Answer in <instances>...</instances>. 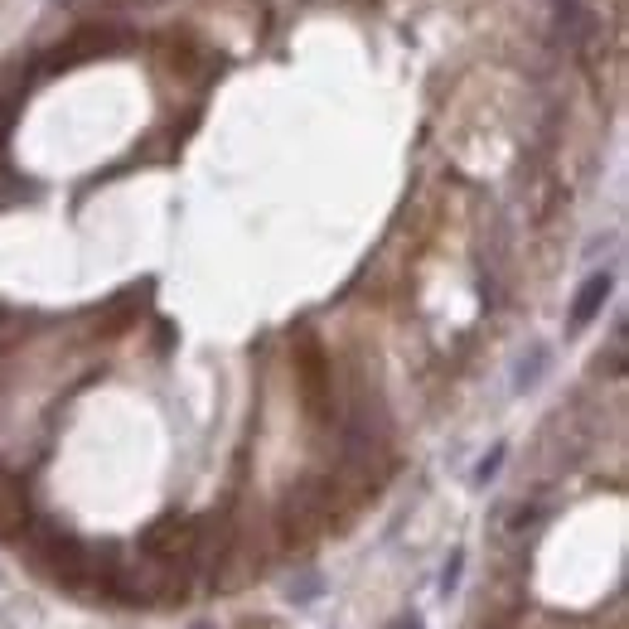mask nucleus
Masks as SVG:
<instances>
[{
	"mask_svg": "<svg viewBox=\"0 0 629 629\" xmlns=\"http://www.w3.org/2000/svg\"><path fill=\"white\" fill-rule=\"evenodd\" d=\"M460 572H465V548H455L446 557V566H441V596H450V591L460 586Z\"/></svg>",
	"mask_w": 629,
	"mask_h": 629,
	"instance_id": "obj_4",
	"label": "nucleus"
},
{
	"mask_svg": "<svg viewBox=\"0 0 629 629\" xmlns=\"http://www.w3.org/2000/svg\"><path fill=\"white\" fill-rule=\"evenodd\" d=\"M393 629H421V615H402V620Z\"/></svg>",
	"mask_w": 629,
	"mask_h": 629,
	"instance_id": "obj_7",
	"label": "nucleus"
},
{
	"mask_svg": "<svg viewBox=\"0 0 629 629\" xmlns=\"http://www.w3.org/2000/svg\"><path fill=\"white\" fill-rule=\"evenodd\" d=\"M504 455H508V450H504V446H494L489 455H484L480 465H474V484H480V489H484V484H489L494 474H498V465H504Z\"/></svg>",
	"mask_w": 629,
	"mask_h": 629,
	"instance_id": "obj_5",
	"label": "nucleus"
},
{
	"mask_svg": "<svg viewBox=\"0 0 629 629\" xmlns=\"http://www.w3.org/2000/svg\"><path fill=\"white\" fill-rule=\"evenodd\" d=\"M542 373H548V349H542V344H532V353H523V359H518L514 387H518V393H528V387L542 383Z\"/></svg>",
	"mask_w": 629,
	"mask_h": 629,
	"instance_id": "obj_3",
	"label": "nucleus"
},
{
	"mask_svg": "<svg viewBox=\"0 0 629 629\" xmlns=\"http://www.w3.org/2000/svg\"><path fill=\"white\" fill-rule=\"evenodd\" d=\"M140 552H146L150 562H160L165 572L194 566V518H180V514L156 518V523L140 532Z\"/></svg>",
	"mask_w": 629,
	"mask_h": 629,
	"instance_id": "obj_1",
	"label": "nucleus"
},
{
	"mask_svg": "<svg viewBox=\"0 0 629 629\" xmlns=\"http://www.w3.org/2000/svg\"><path fill=\"white\" fill-rule=\"evenodd\" d=\"M319 591H325V581H319V576H310L305 586H291V600H295V605H305V600H315Z\"/></svg>",
	"mask_w": 629,
	"mask_h": 629,
	"instance_id": "obj_6",
	"label": "nucleus"
},
{
	"mask_svg": "<svg viewBox=\"0 0 629 629\" xmlns=\"http://www.w3.org/2000/svg\"><path fill=\"white\" fill-rule=\"evenodd\" d=\"M189 629H213V625H208V620H199V625H189Z\"/></svg>",
	"mask_w": 629,
	"mask_h": 629,
	"instance_id": "obj_8",
	"label": "nucleus"
},
{
	"mask_svg": "<svg viewBox=\"0 0 629 629\" xmlns=\"http://www.w3.org/2000/svg\"><path fill=\"white\" fill-rule=\"evenodd\" d=\"M610 286H615L610 271H596V276H586V286H581L576 301H572V329H586L591 319L605 310V301H610Z\"/></svg>",
	"mask_w": 629,
	"mask_h": 629,
	"instance_id": "obj_2",
	"label": "nucleus"
}]
</instances>
